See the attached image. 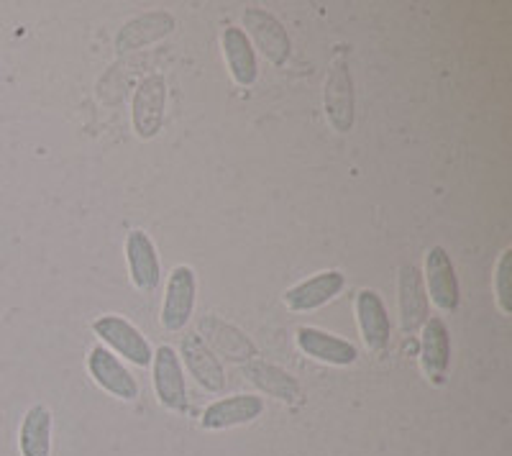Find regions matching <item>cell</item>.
I'll return each instance as SVG.
<instances>
[{
    "label": "cell",
    "instance_id": "1",
    "mask_svg": "<svg viewBox=\"0 0 512 456\" xmlns=\"http://www.w3.org/2000/svg\"><path fill=\"white\" fill-rule=\"evenodd\" d=\"M93 334L105 349H111L118 359L131 362L134 367H149L154 357V346L128 318L118 313H105L93 321Z\"/></svg>",
    "mask_w": 512,
    "mask_h": 456
},
{
    "label": "cell",
    "instance_id": "2",
    "mask_svg": "<svg viewBox=\"0 0 512 456\" xmlns=\"http://www.w3.org/2000/svg\"><path fill=\"white\" fill-rule=\"evenodd\" d=\"M323 108L331 129L338 134H349L354 129L356 118V95L354 77H351L349 62L344 54H336L328 67L326 82H323Z\"/></svg>",
    "mask_w": 512,
    "mask_h": 456
},
{
    "label": "cell",
    "instance_id": "3",
    "mask_svg": "<svg viewBox=\"0 0 512 456\" xmlns=\"http://www.w3.org/2000/svg\"><path fill=\"white\" fill-rule=\"evenodd\" d=\"M195 303H198V275L190 264H177L164 285L162 313H159V323L164 331L169 334L185 331L195 313Z\"/></svg>",
    "mask_w": 512,
    "mask_h": 456
},
{
    "label": "cell",
    "instance_id": "4",
    "mask_svg": "<svg viewBox=\"0 0 512 456\" xmlns=\"http://www.w3.org/2000/svg\"><path fill=\"white\" fill-rule=\"evenodd\" d=\"M244 34L249 36L254 52H262L269 65L285 67L292 54V41L282 21L264 8H246Z\"/></svg>",
    "mask_w": 512,
    "mask_h": 456
},
{
    "label": "cell",
    "instance_id": "5",
    "mask_svg": "<svg viewBox=\"0 0 512 456\" xmlns=\"http://www.w3.org/2000/svg\"><path fill=\"white\" fill-rule=\"evenodd\" d=\"M423 285L428 303L436 305L441 313H454L461 303V287L456 277V267L451 262V254L443 246H431L425 252L423 264Z\"/></svg>",
    "mask_w": 512,
    "mask_h": 456
},
{
    "label": "cell",
    "instance_id": "6",
    "mask_svg": "<svg viewBox=\"0 0 512 456\" xmlns=\"http://www.w3.org/2000/svg\"><path fill=\"white\" fill-rule=\"evenodd\" d=\"M152 385L159 405L172 413H185L187 410V380L185 367L180 362L175 346H159L152 357Z\"/></svg>",
    "mask_w": 512,
    "mask_h": 456
},
{
    "label": "cell",
    "instance_id": "7",
    "mask_svg": "<svg viewBox=\"0 0 512 456\" xmlns=\"http://www.w3.org/2000/svg\"><path fill=\"white\" fill-rule=\"evenodd\" d=\"M167 116V82L162 75H149L136 85L131 100V123L141 141L159 136Z\"/></svg>",
    "mask_w": 512,
    "mask_h": 456
},
{
    "label": "cell",
    "instance_id": "8",
    "mask_svg": "<svg viewBox=\"0 0 512 456\" xmlns=\"http://www.w3.org/2000/svg\"><path fill=\"white\" fill-rule=\"evenodd\" d=\"M88 372L93 377L95 385L103 392L113 395L116 400L123 403H134L139 398V380L134 377V372L123 364V359H118L111 349H105L103 344L93 346L88 354Z\"/></svg>",
    "mask_w": 512,
    "mask_h": 456
},
{
    "label": "cell",
    "instance_id": "9",
    "mask_svg": "<svg viewBox=\"0 0 512 456\" xmlns=\"http://www.w3.org/2000/svg\"><path fill=\"white\" fill-rule=\"evenodd\" d=\"M177 354H180L182 367L205 392L216 395V392L226 390V369H223L221 357L200 339L198 331H185Z\"/></svg>",
    "mask_w": 512,
    "mask_h": 456
},
{
    "label": "cell",
    "instance_id": "10",
    "mask_svg": "<svg viewBox=\"0 0 512 456\" xmlns=\"http://www.w3.org/2000/svg\"><path fill=\"white\" fill-rule=\"evenodd\" d=\"M356 310V326L364 346L372 354H384L392 344V323H390V310L384 305L382 295L377 290H359L354 300Z\"/></svg>",
    "mask_w": 512,
    "mask_h": 456
},
{
    "label": "cell",
    "instance_id": "11",
    "mask_svg": "<svg viewBox=\"0 0 512 456\" xmlns=\"http://www.w3.org/2000/svg\"><path fill=\"white\" fill-rule=\"evenodd\" d=\"M264 403L262 395L254 392H239V395H228V398L216 400L203 410L200 416V428L203 431H226V428L249 426L256 418H262Z\"/></svg>",
    "mask_w": 512,
    "mask_h": 456
},
{
    "label": "cell",
    "instance_id": "12",
    "mask_svg": "<svg viewBox=\"0 0 512 456\" xmlns=\"http://www.w3.org/2000/svg\"><path fill=\"white\" fill-rule=\"evenodd\" d=\"M344 287L346 275L341 269H323L318 275L287 287L282 300H285L292 313H310V310H318L331 303V300H336L338 295L344 293Z\"/></svg>",
    "mask_w": 512,
    "mask_h": 456
},
{
    "label": "cell",
    "instance_id": "13",
    "mask_svg": "<svg viewBox=\"0 0 512 456\" xmlns=\"http://www.w3.org/2000/svg\"><path fill=\"white\" fill-rule=\"evenodd\" d=\"M297 349L303 351L305 357L315 359L328 367H351L359 359V349L349 339L336 334H328L323 328L300 326L295 331Z\"/></svg>",
    "mask_w": 512,
    "mask_h": 456
},
{
    "label": "cell",
    "instance_id": "14",
    "mask_svg": "<svg viewBox=\"0 0 512 456\" xmlns=\"http://www.w3.org/2000/svg\"><path fill=\"white\" fill-rule=\"evenodd\" d=\"M397 305H400L402 334H415L423 328L431 313V303L425 295L423 275L415 264H402L397 275Z\"/></svg>",
    "mask_w": 512,
    "mask_h": 456
},
{
    "label": "cell",
    "instance_id": "15",
    "mask_svg": "<svg viewBox=\"0 0 512 456\" xmlns=\"http://www.w3.org/2000/svg\"><path fill=\"white\" fill-rule=\"evenodd\" d=\"M126 264L128 277L134 282L139 293H154L162 282V264H159L157 246H154L152 236L134 228L126 236Z\"/></svg>",
    "mask_w": 512,
    "mask_h": 456
},
{
    "label": "cell",
    "instance_id": "16",
    "mask_svg": "<svg viewBox=\"0 0 512 456\" xmlns=\"http://www.w3.org/2000/svg\"><path fill=\"white\" fill-rule=\"evenodd\" d=\"M451 364V334L443 318H428L420 328V367L431 385H443Z\"/></svg>",
    "mask_w": 512,
    "mask_h": 456
},
{
    "label": "cell",
    "instance_id": "17",
    "mask_svg": "<svg viewBox=\"0 0 512 456\" xmlns=\"http://www.w3.org/2000/svg\"><path fill=\"white\" fill-rule=\"evenodd\" d=\"M198 334L216 354H223V357L233 359V362H251L256 357L254 341L239 326H233V323L223 321L218 316L200 318Z\"/></svg>",
    "mask_w": 512,
    "mask_h": 456
},
{
    "label": "cell",
    "instance_id": "18",
    "mask_svg": "<svg viewBox=\"0 0 512 456\" xmlns=\"http://www.w3.org/2000/svg\"><path fill=\"white\" fill-rule=\"evenodd\" d=\"M175 29H177V21L172 13L152 11V13H144V16H136L131 18V21H126L123 29L118 31L116 52L126 54V52H136V49L141 47H149V44L164 39V36H169Z\"/></svg>",
    "mask_w": 512,
    "mask_h": 456
},
{
    "label": "cell",
    "instance_id": "19",
    "mask_svg": "<svg viewBox=\"0 0 512 456\" xmlns=\"http://www.w3.org/2000/svg\"><path fill=\"white\" fill-rule=\"evenodd\" d=\"M221 49L233 82L239 88H251L256 77H259V59H256V52L244 29L241 26H226L221 31Z\"/></svg>",
    "mask_w": 512,
    "mask_h": 456
},
{
    "label": "cell",
    "instance_id": "20",
    "mask_svg": "<svg viewBox=\"0 0 512 456\" xmlns=\"http://www.w3.org/2000/svg\"><path fill=\"white\" fill-rule=\"evenodd\" d=\"M244 377H249V382H254L264 395L280 400V403H297L300 395H303L300 382H297L290 372L277 367V364H267V362H259V359H251V362H246L244 367Z\"/></svg>",
    "mask_w": 512,
    "mask_h": 456
},
{
    "label": "cell",
    "instance_id": "21",
    "mask_svg": "<svg viewBox=\"0 0 512 456\" xmlns=\"http://www.w3.org/2000/svg\"><path fill=\"white\" fill-rule=\"evenodd\" d=\"M52 410L47 405H31L18 428L21 456H52Z\"/></svg>",
    "mask_w": 512,
    "mask_h": 456
},
{
    "label": "cell",
    "instance_id": "22",
    "mask_svg": "<svg viewBox=\"0 0 512 456\" xmlns=\"http://www.w3.org/2000/svg\"><path fill=\"white\" fill-rule=\"evenodd\" d=\"M512 249L507 246L505 252L500 254L495 264V277H492V287H495V300H497V308H500L502 316H510L512 313Z\"/></svg>",
    "mask_w": 512,
    "mask_h": 456
}]
</instances>
